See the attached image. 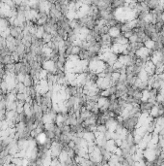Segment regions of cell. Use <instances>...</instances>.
<instances>
[{
  "mask_svg": "<svg viewBox=\"0 0 164 166\" xmlns=\"http://www.w3.org/2000/svg\"><path fill=\"white\" fill-rule=\"evenodd\" d=\"M109 35H110V37L112 38H116L118 36H120L122 34V31H121V27H119L117 25L115 26H110L108 29V32H107Z\"/></svg>",
  "mask_w": 164,
  "mask_h": 166,
  "instance_id": "obj_4",
  "label": "cell"
},
{
  "mask_svg": "<svg viewBox=\"0 0 164 166\" xmlns=\"http://www.w3.org/2000/svg\"><path fill=\"white\" fill-rule=\"evenodd\" d=\"M64 149V145L59 142V141H54V142L51 143V146H50V152H51V157L53 158H58L59 154L63 151Z\"/></svg>",
  "mask_w": 164,
  "mask_h": 166,
  "instance_id": "obj_1",
  "label": "cell"
},
{
  "mask_svg": "<svg viewBox=\"0 0 164 166\" xmlns=\"http://www.w3.org/2000/svg\"><path fill=\"white\" fill-rule=\"evenodd\" d=\"M81 51V48L80 47H78V46H72V55H79V53H80Z\"/></svg>",
  "mask_w": 164,
  "mask_h": 166,
  "instance_id": "obj_6",
  "label": "cell"
},
{
  "mask_svg": "<svg viewBox=\"0 0 164 166\" xmlns=\"http://www.w3.org/2000/svg\"><path fill=\"white\" fill-rule=\"evenodd\" d=\"M109 104H110V99H109V97H106V96L101 95V97H98V99L97 100V105L99 108V111L101 112L107 111Z\"/></svg>",
  "mask_w": 164,
  "mask_h": 166,
  "instance_id": "obj_3",
  "label": "cell"
},
{
  "mask_svg": "<svg viewBox=\"0 0 164 166\" xmlns=\"http://www.w3.org/2000/svg\"><path fill=\"white\" fill-rule=\"evenodd\" d=\"M23 84L25 86L29 87V86H32L34 84H35V82L33 80V78L29 75V74H26L25 75V78H24V81H23Z\"/></svg>",
  "mask_w": 164,
  "mask_h": 166,
  "instance_id": "obj_5",
  "label": "cell"
},
{
  "mask_svg": "<svg viewBox=\"0 0 164 166\" xmlns=\"http://www.w3.org/2000/svg\"><path fill=\"white\" fill-rule=\"evenodd\" d=\"M43 68L46 69L49 73H53V74H56L58 71V68L56 65V62L52 60V59H47L43 62Z\"/></svg>",
  "mask_w": 164,
  "mask_h": 166,
  "instance_id": "obj_2",
  "label": "cell"
}]
</instances>
